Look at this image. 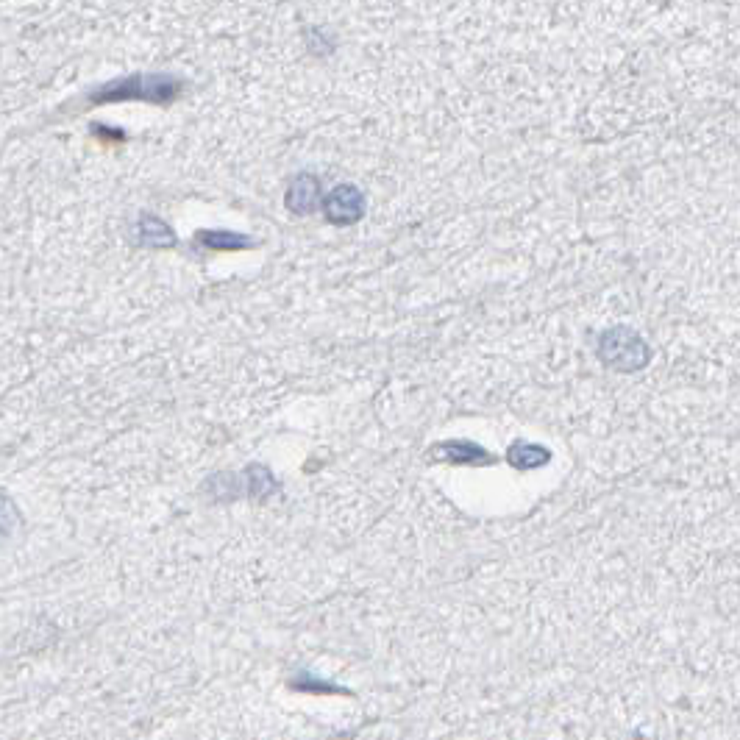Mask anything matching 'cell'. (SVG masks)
Here are the masks:
<instances>
[{"instance_id":"2","label":"cell","mask_w":740,"mask_h":740,"mask_svg":"<svg viewBox=\"0 0 740 740\" xmlns=\"http://www.w3.org/2000/svg\"><path fill=\"white\" fill-rule=\"evenodd\" d=\"M599 357L618 370H638L649 362V348L629 329H610L601 334Z\"/></svg>"},{"instance_id":"5","label":"cell","mask_w":740,"mask_h":740,"mask_svg":"<svg viewBox=\"0 0 740 740\" xmlns=\"http://www.w3.org/2000/svg\"><path fill=\"white\" fill-rule=\"evenodd\" d=\"M323 201V195H320V181L318 176H312V173H298L293 181H290V187L284 192V204L287 209L293 212V215H312L315 209Z\"/></svg>"},{"instance_id":"4","label":"cell","mask_w":740,"mask_h":740,"mask_svg":"<svg viewBox=\"0 0 740 740\" xmlns=\"http://www.w3.org/2000/svg\"><path fill=\"white\" fill-rule=\"evenodd\" d=\"M323 212L334 226H351L365 215V195L354 184H340L323 198Z\"/></svg>"},{"instance_id":"7","label":"cell","mask_w":740,"mask_h":740,"mask_svg":"<svg viewBox=\"0 0 740 740\" xmlns=\"http://www.w3.org/2000/svg\"><path fill=\"white\" fill-rule=\"evenodd\" d=\"M137 240L148 248H167V245H176V234L170 231L165 220L154 215H142L140 223H137Z\"/></svg>"},{"instance_id":"3","label":"cell","mask_w":740,"mask_h":740,"mask_svg":"<svg viewBox=\"0 0 740 740\" xmlns=\"http://www.w3.org/2000/svg\"><path fill=\"white\" fill-rule=\"evenodd\" d=\"M217 493L226 498H268L276 490V479L268 468L251 465L243 473L234 476H220L215 479Z\"/></svg>"},{"instance_id":"1","label":"cell","mask_w":740,"mask_h":740,"mask_svg":"<svg viewBox=\"0 0 740 740\" xmlns=\"http://www.w3.org/2000/svg\"><path fill=\"white\" fill-rule=\"evenodd\" d=\"M184 92V81L173 73H134L103 84L90 95V103H123V101H145L156 106L173 103Z\"/></svg>"},{"instance_id":"6","label":"cell","mask_w":740,"mask_h":740,"mask_svg":"<svg viewBox=\"0 0 740 740\" xmlns=\"http://www.w3.org/2000/svg\"><path fill=\"white\" fill-rule=\"evenodd\" d=\"M195 245H201L206 251H240V248H254V240L237 234V231H198L195 234Z\"/></svg>"},{"instance_id":"8","label":"cell","mask_w":740,"mask_h":740,"mask_svg":"<svg viewBox=\"0 0 740 740\" xmlns=\"http://www.w3.org/2000/svg\"><path fill=\"white\" fill-rule=\"evenodd\" d=\"M14 526H17V510H14V504L9 498L0 496V540L12 535Z\"/></svg>"}]
</instances>
